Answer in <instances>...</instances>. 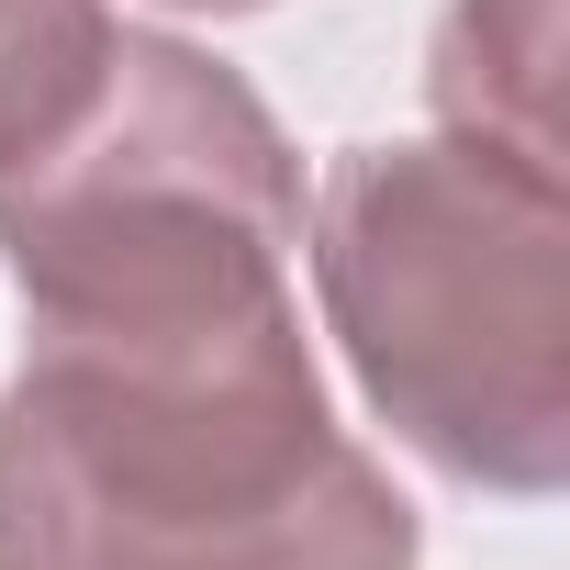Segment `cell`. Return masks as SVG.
<instances>
[{"label": "cell", "mask_w": 570, "mask_h": 570, "mask_svg": "<svg viewBox=\"0 0 570 570\" xmlns=\"http://www.w3.org/2000/svg\"><path fill=\"white\" fill-rule=\"evenodd\" d=\"M414 503L325 414L303 303L23 347L0 392V570H414Z\"/></svg>", "instance_id": "obj_1"}, {"label": "cell", "mask_w": 570, "mask_h": 570, "mask_svg": "<svg viewBox=\"0 0 570 570\" xmlns=\"http://www.w3.org/2000/svg\"><path fill=\"white\" fill-rule=\"evenodd\" d=\"M303 257L370 414L436 481L492 503L570 481V179L459 135L347 146Z\"/></svg>", "instance_id": "obj_2"}, {"label": "cell", "mask_w": 570, "mask_h": 570, "mask_svg": "<svg viewBox=\"0 0 570 570\" xmlns=\"http://www.w3.org/2000/svg\"><path fill=\"white\" fill-rule=\"evenodd\" d=\"M303 157L268 101L179 35L112 23L101 79L0 168V268L35 347L202 336L292 303Z\"/></svg>", "instance_id": "obj_3"}, {"label": "cell", "mask_w": 570, "mask_h": 570, "mask_svg": "<svg viewBox=\"0 0 570 570\" xmlns=\"http://www.w3.org/2000/svg\"><path fill=\"white\" fill-rule=\"evenodd\" d=\"M425 101L459 146L559 179V0H448L425 46Z\"/></svg>", "instance_id": "obj_4"}, {"label": "cell", "mask_w": 570, "mask_h": 570, "mask_svg": "<svg viewBox=\"0 0 570 570\" xmlns=\"http://www.w3.org/2000/svg\"><path fill=\"white\" fill-rule=\"evenodd\" d=\"M112 57V0H0V168L68 124Z\"/></svg>", "instance_id": "obj_5"}, {"label": "cell", "mask_w": 570, "mask_h": 570, "mask_svg": "<svg viewBox=\"0 0 570 570\" xmlns=\"http://www.w3.org/2000/svg\"><path fill=\"white\" fill-rule=\"evenodd\" d=\"M157 12H213V23H235V12H268V0H157Z\"/></svg>", "instance_id": "obj_6"}]
</instances>
